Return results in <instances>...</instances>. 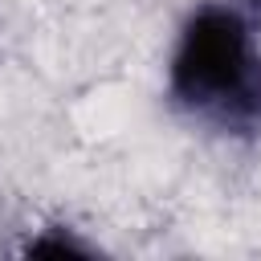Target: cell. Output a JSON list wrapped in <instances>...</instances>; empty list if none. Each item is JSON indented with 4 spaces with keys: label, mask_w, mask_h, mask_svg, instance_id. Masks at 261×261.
<instances>
[{
    "label": "cell",
    "mask_w": 261,
    "mask_h": 261,
    "mask_svg": "<svg viewBox=\"0 0 261 261\" xmlns=\"http://www.w3.org/2000/svg\"><path fill=\"white\" fill-rule=\"evenodd\" d=\"M232 0L196 4L167 57V98L212 130H261V45Z\"/></svg>",
    "instance_id": "obj_1"
},
{
    "label": "cell",
    "mask_w": 261,
    "mask_h": 261,
    "mask_svg": "<svg viewBox=\"0 0 261 261\" xmlns=\"http://www.w3.org/2000/svg\"><path fill=\"white\" fill-rule=\"evenodd\" d=\"M232 4H241V8H245L253 20H261V0H232Z\"/></svg>",
    "instance_id": "obj_2"
}]
</instances>
